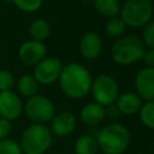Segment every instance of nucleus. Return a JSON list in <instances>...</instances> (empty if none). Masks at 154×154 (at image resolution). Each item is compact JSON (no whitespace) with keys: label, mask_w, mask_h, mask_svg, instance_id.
<instances>
[{"label":"nucleus","mask_w":154,"mask_h":154,"mask_svg":"<svg viewBox=\"0 0 154 154\" xmlns=\"http://www.w3.org/2000/svg\"><path fill=\"white\" fill-rule=\"evenodd\" d=\"M91 82L93 78L90 72L77 63L63 66L59 76V83L63 91L72 99L84 97L90 91Z\"/></svg>","instance_id":"1"},{"label":"nucleus","mask_w":154,"mask_h":154,"mask_svg":"<svg viewBox=\"0 0 154 154\" xmlns=\"http://www.w3.org/2000/svg\"><path fill=\"white\" fill-rule=\"evenodd\" d=\"M96 142L106 154H122L130 144V132L124 125L112 123L99 131Z\"/></svg>","instance_id":"2"},{"label":"nucleus","mask_w":154,"mask_h":154,"mask_svg":"<svg viewBox=\"0 0 154 154\" xmlns=\"http://www.w3.org/2000/svg\"><path fill=\"white\" fill-rule=\"evenodd\" d=\"M147 48L142 40L135 35H128L118 38L112 48L111 54L114 61L122 65H130L141 60Z\"/></svg>","instance_id":"3"},{"label":"nucleus","mask_w":154,"mask_h":154,"mask_svg":"<svg viewBox=\"0 0 154 154\" xmlns=\"http://www.w3.org/2000/svg\"><path fill=\"white\" fill-rule=\"evenodd\" d=\"M52 144V134L42 124H32L24 130L20 137L23 154H43Z\"/></svg>","instance_id":"4"},{"label":"nucleus","mask_w":154,"mask_h":154,"mask_svg":"<svg viewBox=\"0 0 154 154\" xmlns=\"http://www.w3.org/2000/svg\"><path fill=\"white\" fill-rule=\"evenodd\" d=\"M120 19L125 25L138 28L150 22L153 5L150 0H128L120 7Z\"/></svg>","instance_id":"5"},{"label":"nucleus","mask_w":154,"mask_h":154,"mask_svg":"<svg viewBox=\"0 0 154 154\" xmlns=\"http://www.w3.org/2000/svg\"><path fill=\"white\" fill-rule=\"evenodd\" d=\"M91 94L96 103L101 106L113 105L118 97V84L109 75H99L91 82Z\"/></svg>","instance_id":"6"},{"label":"nucleus","mask_w":154,"mask_h":154,"mask_svg":"<svg viewBox=\"0 0 154 154\" xmlns=\"http://www.w3.org/2000/svg\"><path fill=\"white\" fill-rule=\"evenodd\" d=\"M25 114L29 119L36 124H42L52 120L55 116L54 103L43 95H34L28 99L25 106H23Z\"/></svg>","instance_id":"7"},{"label":"nucleus","mask_w":154,"mask_h":154,"mask_svg":"<svg viewBox=\"0 0 154 154\" xmlns=\"http://www.w3.org/2000/svg\"><path fill=\"white\" fill-rule=\"evenodd\" d=\"M61 69H63V65L59 59L54 57L45 58L38 64H36L32 76L37 83L49 84L59 78Z\"/></svg>","instance_id":"8"},{"label":"nucleus","mask_w":154,"mask_h":154,"mask_svg":"<svg viewBox=\"0 0 154 154\" xmlns=\"http://www.w3.org/2000/svg\"><path fill=\"white\" fill-rule=\"evenodd\" d=\"M23 111V103L19 96L8 90L0 91V118L8 122L17 119Z\"/></svg>","instance_id":"9"},{"label":"nucleus","mask_w":154,"mask_h":154,"mask_svg":"<svg viewBox=\"0 0 154 154\" xmlns=\"http://www.w3.org/2000/svg\"><path fill=\"white\" fill-rule=\"evenodd\" d=\"M135 87L137 95L146 101L154 99V69L143 67L135 77Z\"/></svg>","instance_id":"10"},{"label":"nucleus","mask_w":154,"mask_h":154,"mask_svg":"<svg viewBox=\"0 0 154 154\" xmlns=\"http://www.w3.org/2000/svg\"><path fill=\"white\" fill-rule=\"evenodd\" d=\"M46 55V46L38 41H26L24 42L18 51V57L22 63L26 65H36Z\"/></svg>","instance_id":"11"},{"label":"nucleus","mask_w":154,"mask_h":154,"mask_svg":"<svg viewBox=\"0 0 154 154\" xmlns=\"http://www.w3.org/2000/svg\"><path fill=\"white\" fill-rule=\"evenodd\" d=\"M76 128V117L67 111L60 112L52 118L51 123V134L58 137H65L73 132Z\"/></svg>","instance_id":"12"},{"label":"nucleus","mask_w":154,"mask_h":154,"mask_svg":"<svg viewBox=\"0 0 154 154\" xmlns=\"http://www.w3.org/2000/svg\"><path fill=\"white\" fill-rule=\"evenodd\" d=\"M79 51L83 58L88 60L96 59L102 51V40L100 35L94 31L84 34L79 42Z\"/></svg>","instance_id":"13"},{"label":"nucleus","mask_w":154,"mask_h":154,"mask_svg":"<svg viewBox=\"0 0 154 154\" xmlns=\"http://www.w3.org/2000/svg\"><path fill=\"white\" fill-rule=\"evenodd\" d=\"M142 105H143V100L137 94L131 91L123 93L122 95H119L117 97V103H116L118 111L126 116H131L138 112Z\"/></svg>","instance_id":"14"},{"label":"nucleus","mask_w":154,"mask_h":154,"mask_svg":"<svg viewBox=\"0 0 154 154\" xmlns=\"http://www.w3.org/2000/svg\"><path fill=\"white\" fill-rule=\"evenodd\" d=\"M106 117L105 114V107L96 103V102H89L87 103L82 111H81V119L84 124L94 126L97 125L103 120Z\"/></svg>","instance_id":"15"},{"label":"nucleus","mask_w":154,"mask_h":154,"mask_svg":"<svg viewBox=\"0 0 154 154\" xmlns=\"http://www.w3.org/2000/svg\"><path fill=\"white\" fill-rule=\"evenodd\" d=\"M75 153L76 154H97L99 146L96 138L90 135L81 136L75 142Z\"/></svg>","instance_id":"16"},{"label":"nucleus","mask_w":154,"mask_h":154,"mask_svg":"<svg viewBox=\"0 0 154 154\" xmlns=\"http://www.w3.org/2000/svg\"><path fill=\"white\" fill-rule=\"evenodd\" d=\"M95 10L103 17L114 18L120 12V4L116 0H97L94 2Z\"/></svg>","instance_id":"17"},{"label":"nucleus","mask_w":154,"mask_h":154,"mask_svg":"<svg viewBox=\"0 0 154 154\" xmlns=\"http://www.w3.org/2000/svg\"><path fill=\"white\" fill-rule=\"evenodd\" d=\"M29 32H30L31 37L34 38V41L42 42L43 40H46L49 36L51 25L45 19H36L31 23V25L29 28Z\"/></svg>","instance_id":"18"},{"label":"nucleus","mask_w":154,"mask_h":154,"mask_svg":"<svg viewBox=\"0 0 154 154\" xmlns=\"http://www.w3.org/2000/svg\"><path fill=\"white\" fill-rule=\"evenodd\" d=\"M17 88L19 90V93L24 96H28V97H31L34 95H36L37 93V89H38V84L36 82V79L34 78L32 75H23L18 83H17Z\"/></svg>","instance_id":"19"},{"label":"nucleus","mask_w":154,"mask_h":154,"mask_svg":"<svg viewBox=\"0 0 154 154\" xmlns=\"http://www.w3.org/2000/svg\"><path fill=\"white\" fill-rule=\"evenodd\" d=\"M140 119L149 129L154 128V102L147 101L140 108Z\"/></svg>","instance_id":"20"},{"label":"nucleus","mask_w":154,"mask_h":154,"mask_svg":"<svg viewBox=\"0 0 154 154\" xmlns=\"http://www.w3.org/2000/svg\"><path fill=\"white\" fill-rule=\"evenodd\" d=\"M125 28L126 25L118 17L111 18L106 23V32L111 37H120L125 32Z\"/></svg>","instance_id":"21"},{"label":"nucleus","mask_w":154,"mask_h":154,"mask_svg":"<svg viewBox=\"0 0 154 154\" xmlns=\"http://www.w3.org/2000/svg\"><path fill=\"white\" fill-rule=\"evenodd\" d=\"M0 154H23V152L14 140L5 138L0 141Z\"/></svg>","instance_id":"22"},{"label":"nucleus","mask_w":154,"mask_h":154,"mask_svg":"<svg viewBox=\"0 0 154 154\" xmlns=\"http://www.w3.org/2000/svg\"><path fill=\"white\" fill-rule=\"evenodd\" d=\"M142 42L144 43L146 47L149 49H153L154 47V23L150 20L148 22L142 30Z\"/></svg>","instance_id":"23"},{"label":"nucleus","mask_w":154,"mask_h":154,"mask_svg":"<svg viewBox=\"0 0 154 154\" xmlns=\"http://www.w3.org/2000/svg\"><path fill=\"white\" fill-rule=\"evenodd\" d=\"M13 4L24 12H35L42 6V1L40 0H16Z\"/></svg>","instance_id":"24"},{"label":"nucleus","mask_w":154,"mask_h":154,"mask_svg":"<svg viewBox=\"0 0 154 154\" xmlns=\"http://www.w3.org/2000/svg\"><path fill=\"white\" fill-rule=\"evenodd\" d=\"M13 75L7 70H0V91H8L13 87Z\"/></svg>","instance_id":"25"},{"label":"nucleus","mask_w":154,"mask_h":154,"mask_svg":"<svg viewBox=\"0 0 154 154\" xmlns=\"http://www.w3.org/2000/svg\"><path fill=\"white\" fill-rule=\"evenodd\" d=\"M11 130H12L11 122H8L4 118H0V141L5 140L8 136V134L11 132Z\"/></svg>","instance_id":"26"},{"label":"nucleus","mask_w":154,"mask_h":154,"mask_svg":"<svg viewBox=\"0 0 154 154\" xmlns=\"http://www.w3.org/2000/svg\"><path fill=\"white\" fill-rule=\"evenodd\" d=\"M142 59L147 64V67H150V69L154 67V51L153 49L146 51V53H144V55H143Z\"/></svg>","instance_id":"27"},{"label":"nucleus","mask_w":154,"mask_h":154,"mask_svg":"<svg viewBox=\"0 0 154 154\" xmlns=\"http://www.w3.org/2000/svg\"><path fill=\"white\" fill-rule=\"evenodd\" d=\"M119 111H118V108H117V106L113 103V105H109V106H107V108L105 109V114H107L109 118H117L118 116H119Z\"/></svg>","instance_id":"28"}]
</instances>
